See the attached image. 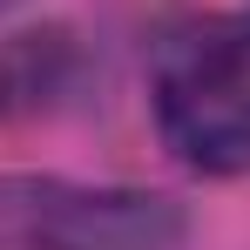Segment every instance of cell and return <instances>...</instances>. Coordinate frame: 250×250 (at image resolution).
I'll use <instances>...</instances> for the list:
<instances>
[{"label":"cell","mask_w":250,"mask_h":250,"mask_svg":"<svg viewBox=\"0 0 250 250\" xmlns=\"http://www.w3.org/2000/svg\"><path fill=\"white\" fill-rule=\"evenodd\" d=\"M149 102L163 142L203 176L250 169V14H196L156 41Z\"/></svg>","instance_id":"cell-1"},{"label":"cell","mask_w":250,"mask_h":250,"mask_svg":"<svg viewBox=\"0 0 250 250\" xmlns=\"http://www.w3.org/2000/svg\"><path fill=\"white\" fill-rule=\"evenodd\" d=\"M189 216L163 189L0 176V250H183Z\"/></svg>","instance_id":"cell-2"},{"label":"cell","mask_w":250,"mask_h":250,"mask_svg":"<svg viewBox=\"0 0 250 250\" xmlns=\"http://www.w3.org/2000/svg\"><path fill=\"white\" fill-rule=\"evenodd\" d=\"M7 7H21V0H0V14H7Z\"/></svg>","instance_id":"cell-3"}]
</instances>
